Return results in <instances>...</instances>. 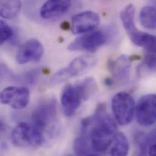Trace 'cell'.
I'll list each match as a JSON object with an SVG mask.
<instances>
[{"mask_svg": "<svg viewBox=\"0 0 156 156\" xmlns=\"http://www.w3.org/2000/svg\"><path fill=\"white\" fill-rule=\"evenodd\" d=\"M116 122L106 112L103 105L97 108L93 116L82 120L81 134L88 138L92 150L97 154L105 153L110 148L117 134Z\"/></svg>", "mask_w": 156, "mask_h": 156, "instance_id": "cell-1", "label": "cell"}, {"mask_svg": "<svg viewBox=\"0 0 156 156\" xmlns=\"http://www.w3.org/2000/svg\"><path fill=\"white\" fill-rule=\"evenodd\" d=\"M57 105L54 98L45 99L34 109L32 114V124L43 134L54 137L59 133L57 123Z\"/></svg>", "mask_w": 156, "mask_h": 156, "instance_id": "cell-2", "label": "cell"}, {"mask_svg": "<svg viewBox=\"0 0 156 156\" xmlns=\"http://www.w3.org/2000/svg\"><path fill=\"white\" fill-rule=\"evenodd\" d=\"M43 134L32 123L21 122L13 128L11 134V139L13 145L16 147L36 148L43 144L44 142Z\"/></svg>", "mask_w": 156, "mask_h": 156, "instance_id": "cell-3", "label": "cell"}, {"mask_svg": "<svg viewBox=\"0 0 156 156\" xmlns=\"http://www.w3.org/2000/svg\"><path fill=\"white\" fill-rule=\"evenodd\" d=\"M111 108L115 120L122 126L129 124L136 114V105L134 99L126 92H119L114 96Z\"/></svg>", "mask_w": 156, "mask_h": 156, "instance_id": "cell-4", "label": "cell"}, {"mask_svg": "<svg viewBox=\"0 0 156 156\" xmlns=\"http://www.w3.org/2000/svg\"><path fill=\"white\" fill-rule=\"evenodd\" d=\"M96 63L94 57L91 55H81L74 58L66 67L62 68L51 77V81L53 84L63 83L70 78L77 77L89 69L92 68Z\"/></svg>", "mask_w": 156, "mask_h": 156, "instance_id": "cell-5", "label": "cell"}, {"mask_svg": "<svg viewBox=\"0 0 156 156\" xmlns=\"http://www.w3.org/2000/svg\"><path fill=\"white\" fill-rule=\"evenodd\" d=\"M107 36L101 30L91 31L77 38L68 46L71 51H83L93 53L107 41Z\"/></svg>", "mask_w": 156, "mask_h": 156, "instance_id": "cell-6", "label": "cell"}, {"mask_svg": "<svg viewBox=\"0 0 156 156\" xmlns=\"http://www.w3.org/2000/svg\"><path fill=\"white\" fill-rule=\"evenodd\" d=\"M136 119L139 125L150 126L156 122V94L143 95L138 100L136 108Z\"/></svg>", "mask_w": 156, "mask_h": 156, "instance_id": "cell-7", "label": "cell"}, {"mask_svg": "<svg viewBox=\"0 0 156 156\" xmlns=\"http://www.w3.org/2000/svg\"><path fill=\"white\" fill-rule=\"evenodd\" d=\"M29 100V90L27 87L23 86H8L1 91L0 95L1 103L14 109L25 108L27 106Z\"/></svg>", "mask_w": 156, "mask_h": 156, "instance_id": "cell-8", "label": "cell"}, {"mask_svg": "<svg viewBox=\"0 0 156 156\" xmlns=\"http://www.w3.org/2000/svg\"><path fill=\"white\" fill-rule=\"evenodd\" d=\"M43 54L44 49L41 42L37 39H30L20 47L16 55V60L20 65L37 62L41 60Z\"/></svg>", "mask_w": 156, "mask_h": 156, "instance_id": "cell-9", "label": "cell"}, {"mask_svg": "<svg viewBox=\"0 0 156 156\" xmlns=\"http://www.w3.org/2000/svg\"><path fill=\"white\" fill-rule=\"evenodd\" d=\"M60 100L63 112L67 117L74 115L83 101L77 84L67 85L62 90Z\"/></svg>", "mask_w": 156, "mask_h": 156, "instance_id": "cell-10", "label": "cell"}, {"mask_svg": "<svg viewBox=\"0 0 156 156\" xmlns=\"http://www.w3.org/2000/svg\"><path fill=\"white\" fill-rule=\"evenodd\" d=\"M100 24V17L92 11H85L72 18L71 29L75 34H84L96 29Z\"/></svg>", "mask_w": 156, "mask_h": 156, "instance_id": "cell-11", "label": "cell"}, {"mask_svg": "<svg viewBox=\"0 0 156 156\" xmlns=\"http://www.w3.org/2000/svg\"><path fill=\"white\" fill-rule=\"evenodd\" d=\"M108 68L112 74L114 82L124 84L128 81L131 75V59L125 55H122L116 60L108 62Z\"/></svg>", "mask_w": 156, "mask_h": 156, "instance_id": "cell-12", "label": "cell"}, {"mask_svg": "<svg viewBox=\"0 0 156 156\" xmlns=\"http://www.w3.org/2000/svg\"><path fill=\"white\" fill-rule=\"evenodd\" d=\"M71 5V0H47L40 9L44 19H51L66 13Z\"/></svg>", "mask_w": 156, "mask_h": 156, "instance_id": "cell-13", "label": "cell"}, {"mask_svg": "<svg viewBox=\"0 0 156 156\" xmlns=\"http://www.w3.org/2000/svg\"><path fill=\"white\" fill-rule=\"evenodd\" d=\"M135 7L133 4L126 5L122 11L120 15L123 27L128 35L130 40L135 37L140 30L136 27L134 22Z\"/></svg>", "mask_w": 156, "mask_h": 156, "instance_id": "cell-14", "label": "cell"}, {"mask_svg": "<svg viewBox=\"0 0 156 156\" xmlns=\"http://www.w3.org/2000/svg\"><path fill=\"white\" fill-rule=\"evenodd\" d=\"M129 151V144L128 138L123 133H117L111 146L109 154L111 156H125L128 154Z\"/></svg>", "mask_w": 156, "mask_h": 156, "instance_id": "cell-15", "label": "cell"}, {"mask_svg": "<svg viewBox=\"0 0 156 156\" xmlns=\"http://www.w3.org/2000/svg\"><path fill=\"white\" fill-rule=\"evenodd\" d=\"M21 0H0V15L5 19H13L20 13Z\"/></svg>", "mask_w": 156, "mask_h": 156, "instance_id": "cell-16", "label": "cell"}, {"mask_svg": "<svg viewBox=\"0 0 156 156\" xmlns=\"http://www.w3.org/2000/svg\"><path fill=\"white\" fill-rule=\"evenodd\" d=\"M141 24L147 29H156V9L153 5L143 7L140 12Z\"/></svg>", "mask_w": 156, "mask_h": 156, "instance_id": "cell-17", "label": "cell"}, {"mask_svg": "<svg viewBox=\"0 0 156 156\" xmlns=\"http://www.w3.org/2000/svg\"><path fill=\"white\" fill-rule=\"evenodd\" d=\"M74 150L77 156L97 155L92 150L88 138L81 134L74 140Z\"/></svg>", "mask_w": 156, "mask_h": 156, "instance_id": "cell-18", "label": "cell"}, {"mask_svg": "<svg viewBox=\"0 0 156 156\" xmlns=\"http://www.w3.org/2000/svg\"><path fill=\"white\" fill-rule=\"evenodd\" d=\"M83 97V101H87L97 92L98 86L95 80L92 77H87L77 83Z\"/></svg>", "mask_w": 156, "mask_h": 156, "instance_id": "cell-19", "label": "cell"}, {"mask_svg": "<svg viewBox=\"0 0 156 156\" xmlns=\"http://www.w3.org/2000/svg\"><path fill=\"white\" fill-rule=\"evenodd\" d=\"M144 66L151 71H156V50L145 51Z\"/></svg>", "mask_w": 156, "mask_h": 156, "instance_id": "cell-20", "label": "cell"}, {"mask_svg": "<svg viewBox=\"0 0 156 156\" xmlns=\"http://www.w3.org/2000/svg\"><path fill=\"white\" fill-rule=\"evenodd\" d=\"M0 29H1V44H3L4 43L10 40L13 35V29L3 20L0 22Z\"/></svg>", "mask_w": 156, "mask_h": 156, "instance_id": "cell-21", "label": "cell"}, {"mask_svg": "<svg viewBox=\"0 0 156 156\" xmlns=\"http://www.w3.org/2000/svg\"><path fill=\"white\" fill-rule=\"evenodd\" d=\"M145 137L148 145H151L154 143H156V127L148 134H145Z\"/></svg>", "mask_w": 156, "mask_h": 156, "instance_id": "cell-22", "label": "cell"}, {"mask_svg": "<svg viewBox=\"0 0 156 156\" xmlns=\"http://www.w3.org/2000/svg\"><path fill=\"white\" fill-rule=\"evenodd\" d=\"M148 154L150 156H156V143L151 145L148 149Z\"/></svg>", "mask_w": 156, "mask_h": 156, "instance_id": "cell-23", "label": "cell"}, {"mask_svg": "<svg viewBox=\"0 0 156 156\" xmlns=\"http://www.w3.org/2000/svg\"><path fill=\"white\" fill-rule=\"evenodd\" d=\"M105 84L108 87L112 86L114 84V80L113 78H106L105 80Z\"/></svg>", "mask_w": 156, "mask_h": 156, "instance_id": "cell-24", "label": "cell"}, {"mask_svg": "<svg viewBox=\"0 0 156 156\" xmlns=\"http://www.w3.org/2000/svg\"><path fill=\"white\" fill-rule=\"evenodd\" d=\"M151 4L156 9V0H150Z\"/></svg>", "mask_w": 156, "mask_h": 156, "instance_id": "cell-25", "label": "cell"}]
</instances>
